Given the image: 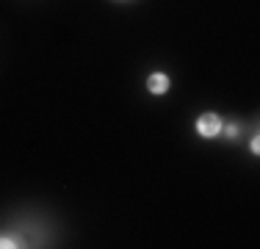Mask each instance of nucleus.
I'll return each instance as SVG.
<instances>
[{"label":"nucleus","mask_w":260,"mask_h":249,"mask_svg":"<svg viewBox=\"0 0 260 249\" xmlns=\"http://www.w3.org/2000/svg\"><path fill=\"white\" fill-rule=\"evenodd\" d=\"M219 130H221V119L216 114H205L197 122V133H202V136H216Z\"/></svg>","instance_id":"1"},{"label":"nucleus","mask_w":260,"mask_h":249,"mask_svg":"<svg viewBox=\"0 0 260 249\" xmlns=\"http://www.w3.org/2000/svg\"><path fill=\"white\" fill-rule=\"evenodd\" d=\"M147 86H150L152 95H164V91L169 89V78H166V75H152Z\"/></svg>","instance_id":"2"},{"label":"nucleus","mask_w":260,"mask_h":249,"mask_svg":"<svg viewBox=\"0 0 260 249\" xmlns=\"http://www.w3.org/2000/svg\"><path fill=\"white\" fill-rule=\"evenodd\" d=\"M0 246H14L11 241H6V238H0Z\"/></svg>","instance_id":"3"}]
</instances>
